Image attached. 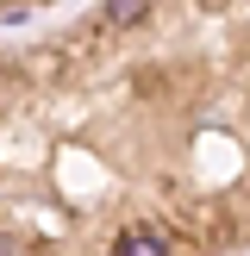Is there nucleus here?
<instances>
[{"label": "nucleus", "instance_id": "7ed1b4c3", "mask_svg": "<svg viewBox=\"0 0 250 256\" xmlns=\"http://www.w3.org/2000/svg\"><path fill=\"white\" fill-rule=\"evenodd\" d=\"M0 256H25V244H19V238H6V232H0Z\"/></svg>", "mask_w": 250, "mask_h": 256}, {"label": "nucleus", "instance_id": "f257e3e1", "mask_svg": "<svg viewBox=\"0 0 250 256\" xmlns=\"http://www.w3.org/2000/svg\"><path fill=\"white\" fill-rule=\"evenodd\" d=\"M112 256H169V244H162V232H150V225H132V232H119Z\"/></svg>", "mask_w": 250, "mask_h": 256}, {"label": "nucleus", "instance_id": "f03ea898", "mask_svg": "<svg viewBox=\"0 0 250 256\" xmlns=\"http://www.w3.org/2000/svg\"><path fill=\"white\" fill-rule=\"evenodd\" d=\"M144 6H150V0H106V12H112V19H138Z\"/></svg>", "mask_w": 250, "mask_h": 256}]
</instances>
